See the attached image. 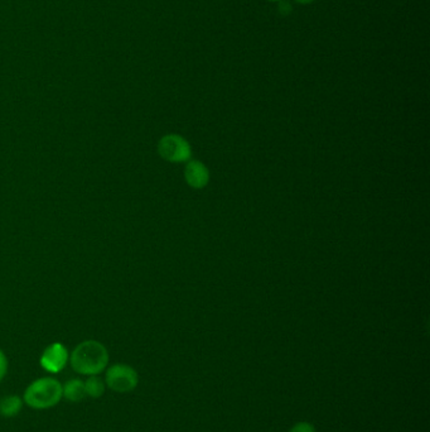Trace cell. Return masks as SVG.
Masks as SVG:
<instances>
[{
	"label": "cell",
	"instance_id": "6da1fadb",
	"mask_svg": "<svg viewBox=\"0 0 430 432\" xmlns=\"http://www.w3.org/2000/svg\"><path fill=\"white\" fill-rule=\"evenodd\" d=\"M69 364L77 374L99 376L109 364V351L96 340H85L69 355Z\"/></svg>",
	"mask_w": 430,
	"mask_h": 432
},
{
	"label": "cell",
	"instance_id": "7a4b0ae2",
	"mask_svg": "<svg viewBox=\"0 0 430 432\" xmlns=\"http://www.w3.org/2000/svg\"><path fill=\"white\" fill-rule=\"evenodd\" d=\"M62 384L53 377L38 378L25 388L23 402L33 410L55 407L62 400Z\"/></svg>",
	"mask_w": 430,
	"mask_h": 432
},
{
	"label": "cell",
	"instance_id": "3957f363",
	"mask_svg": "<svg viewBox=\"0 0 430 432\" xmlns=\"http://www.w3.org/2000/svg\"><path fill=\"white\" fill-rule=\"evenodd\" d=\"M105 386L115 393H129L137 388L139 377L137 370L128 364H114L105 374Z\"/></svg>",
	"mask_w": 430,
	"mask_h": 432
},
{
	"label": "cell",
	"instance_id": "277c9868",
	"mask_svg": "<svg viewBox=\"0 0 430 432\" xmlns=\"http://www.w3.org/2000/svg\"><path fill=\"white\" fill-rule=\"evenodd\" d=\"M158 152L168 162H184L191 157V147L187 140L177 134L164 136L158 143Z\"/></svg>",
	"mask_w": 430,
	"mask_h": 432
},
{
	"label": "cell",
	"instance_id": "5b68a950",
	"mask_svg": "<svg viewBox=\"0 0 430 432\" xmlns=\"http://www.w3.org/2000/svg\"><path fill=\"white\" fill-rule=\"evenodd\" d=\"M69 362L67 348L61 343H53L44 349L39 364L48 373H60Z\"/></svg>",
	"mask_w": 430,
	"mask_h": 432
},
{
	"label": "cell",
	"instance_id": "8992f818",
	"mask_svg": "<svg viewBox=\"0 0 430 432\" xmlns=\"http://www.w3.org/2000/svg\"><path fill=\"white\" fill-rule=\"evenodd\" d=\"M184 177L191 188H202L206 186L210 175H208L206 167L203 166V163L199 162V161H191L187 163L184 169Z\"/></svg>",
	"mask_w": 430,
	"mask_h": 432
},
{
	"label": "cell",
	"instance_id": "52a82bcc",
	"mask_svg": "<svg viewBox=\"0 0 430 432\" xmlns=\"http://www.w3.org/2000/svg\"><path fill=\"white\" fill-rule=\"evenodd\" d=\"M63 397L69 402H81L85 400L86 391H85V382H82L81 379H69L62 386Z\"/></svg>",
	"mask_w": 430,
	"mask_h": 432
},
{
	"label": "cell",
	"instance_id": "ba28073f",
	"mask_svg": "<svg viewBox=\"0 0 430 432\" xmlns=\"http://www.w3.org/2000/svg\"><path fill=\"white\" fill-rule=\"evenodd\" d=\"M23 400L17 395H6L0 400V416L15 417L23 407Z\"/></svg>",
	"mask_w": 430,
	"mask_h": 432
},
{
	"label": "cell",
	"instance_id": "9c48e42d",
	"mask_svg": "<svg viewBox=\"0 0 430 432\" xmlns=\"http://www.w3.org/2000/svg\"><path fill=\"white\" fill-rule=\"evenodd\" d=\"M85 391L90 398H100L105 393V382L99 376L88 377L85 381Z\"/></svg>",
	"mask_w": 430,
	"mask_h": 432
},
{
	"label": "cell",
	"instance_id": "30bf717a",
	"mask_svg": "<svg viewBox=\"0 0 430 432\" xmlns=\"http://www.w3.org/2000/svg\"><path fill=\"white\" fill-rule=\"evenodd\" d=\"M6 373H8V359L6 354L0 351V382L4 379Z\"/></svg>",
	"mask_w": 430,
	"mask_h": 432
},
{
	"label": "cell",
	"instance_id": "8fae6325",
	"mask_svg": "<svg viewBox=\"0 0 430 432\" xmlns=\"http://www.w3.org/2000/svg\"><path fill=\"white\" fill-rule=\"evenodd\" d=\"M279 13L283 14V15H288V14H290L292 11H293V6L290 3H288L287 0H281L279 1Z\"/></svg>",
	"mask_w": 430,
	"mask_h": 432
},
{
	"label": "cell",
	"instance_id": "7c38bea8",
	"mask_svg": "<svg viewBox=\"0 0 430 432\" xmlns=\"http://www.w3.org/2000/svg\"><path fill=\"white\" fill-rule=\"evenodd\" d=\"M290 432H314V430H313V427L309 424L303 422V424H298L297 426H294L293 430Z\"/></svg>",
	"mask_w": 430,
	"mask_h": 432
},
{
	"label": "cell",
	"instance_id": "4fadbf2b",
	"mask_svg": "<svg viewBox=\"0 0 430 432\" xmlns=\"http://www.w3.org/2000/svg\"><path fill=\"white\" fill-rule=\"evenodd\" d=\"M297 3H300V4H303V6H306V4H311L313 3L314 0H295Z\"/></svg>",
	"mask_w": 430,
	"mask_h": 432
},
{
	"label": "cell",
	"instance_id": "5bb4252c",
	"mask_svg": "<svg viewBox=\"0 0 430 432\" xmlns=\"http://www.w3.org/2000/svg\"><path fill=\"white\" fill-rule=\"evenodd\" d=\"M270 1H281V0H270Z\"/></svg>",
	"mask_w": 430,
	"mask_h": 432
}]
</instances>
